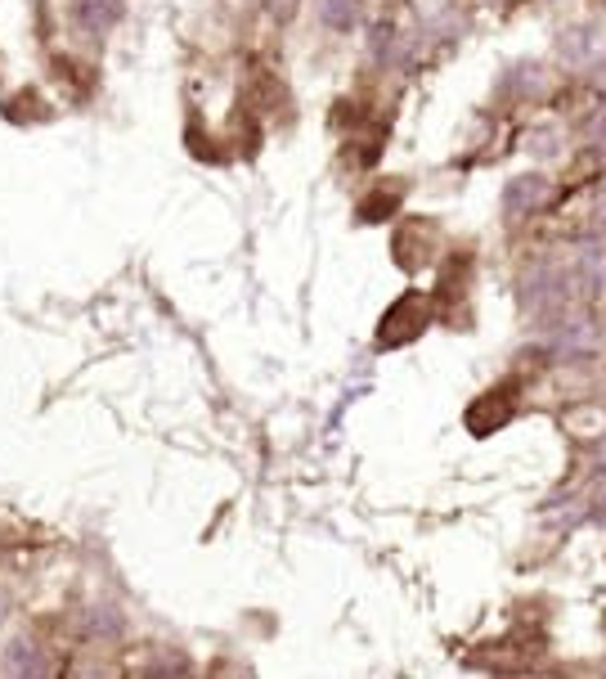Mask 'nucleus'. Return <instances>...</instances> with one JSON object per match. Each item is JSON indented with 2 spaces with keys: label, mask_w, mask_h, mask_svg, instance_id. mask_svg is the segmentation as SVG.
<instances>
[{
  "label": "nucleus",
  "mask_w": 606,
  "mask_h": 679,
  "mask_svg": "<svg viewBox=\"0 0 606 679\" xmlns=\"http://www.w3.org/2000/svg\"><path fill=\"white\" fill-rule=\"evenodd\" d=\"M512 419V405L508 401H499V396H485L481 405H472V414H468V428L476 432V437H489L495 428H504Z\"/></svg>",
  "instance_id": "f257e3e1"
},
{
  "label": "nucleus",
  "mask_w": 606,
  "mask_h": 679,
  "mask_svg": "<svg viewBox=\"0 0 606 679\" xmlns=\"http://www.w3.org/2000/svg\"><path fill=\"white\" fill-rule=\"evenodd\" d=\"M396 203H400V194H387V199H383V194H373V199L360 207V221H373V216H391V212H396Z\"/></svg>",
  "instance_id": "f03ea898"
}]
</instances>
